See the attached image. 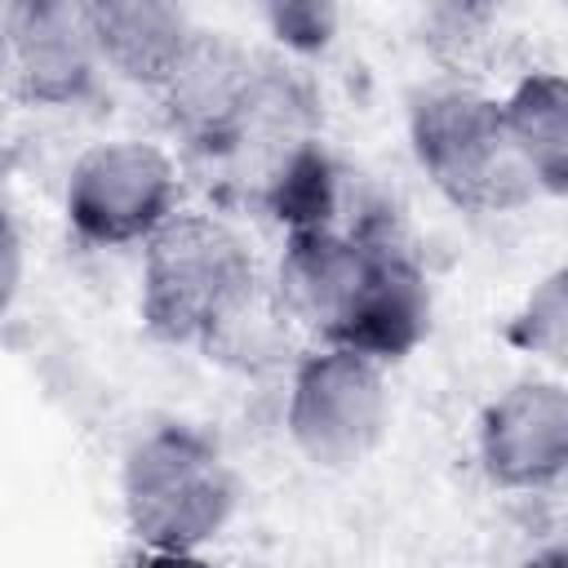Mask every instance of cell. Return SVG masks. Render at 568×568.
<instances>
[{
	"label": "cell",
	"mask_w": 568,
	"mask_h": 568,
	"mask_svg": "<svg viewBox=\"0 0 568 568\" xmlns=\"http://www.w3.org/2000/svg\"><path fill=\"white\" fill-rule=\"evenodd\" d=\"M138 568H213L200 550H146Z\"/></svg>",
	"instance_id": "obj_16"
},
{
	"label": "cell",
	"mask_w": 568,
	"mask_h": 568,
	"mask_svg": "<svg viewBox=\"0 0 568 568\" xmlns=\"http://www.w3.org/2000/svg\"><path fill=\"white\" fill-rule=\"evenodd\" d=\"M18 284H22V240H18V226L9 222V213L0 209V315L13 306Z\"/></svg>",
	"instance_id": "obj_15"
},
{
	"label": "cell",
	"mask_w": 568,
	"mask_h": 568,
	"mask_svg": "<svg viewBox=\"0 0 568 568\" xmlns=\"http://www.w3.org/2000/svg\"><path fill=\"white\" fill-rule=\"evenodd\" d=\"M524 568H564V550L559 546H550V550H541V555H532Z\"/></svg>",
	"instance_id": "obj_17"
},
{
	"label": "cell",
	"mask_w": 568,
	"mask_h": 568,
	"mask_svg": "<svg viewBox=\"0 0 568 568\" xmlns=\"http://www.w3.org/2000/svg\"><path fill=\"white\" fill-rule=\"evenodd\" d=\"M262 204L271 209V217L280 226H288V235L333 226V217H337V164H333V155L315 138L284 151L262 178Z\"/></svg>",
	"instance_id": "obj_12"
},
{
	"label": "cell",
	"mask_w": 568,
	"mask_h": 568,
	"mask_svg": "<svg viewBox=\"0 0 568 568\" xmlns=\"http://www.w3.org/2000/svg\"><path fill=\"white\" fill-rule=\"evenodd\" d=\"M266 22L280 44H288L297 53H315L333 40L337 9L320 4V0H280V4H266Z\"/></svg>",
	"instance_id": "obj_14"
},
{
	"label": "cell",
	"mask_w": 568,
	"mask_h": 568,
	"mask_svg": "<svg viewBox=\"0 0 568 568\" xmlns=\"http://www.w3.org/2000/svg\"><path fill=\"white\" fill-rule=\"evenodd\" d=\"M262 288L248 244L213 213H173L142 244V324L173 346H200Z\"/></svg>",
	"instance_id": "obj_2"
},
{
	"label": "cell",
	"mask_w": 568,
	"mask_h": 568,
	"mask_svg": "<svg viewBox=\"0 0 568 568\" xmlns=\"http://www.w3.org/2000/svg\"><path fill=\"white\" fill-rule=\"evenodd\" d=\"M506 342L550 364H564V351H568V271L564 266L550 271L528 293V302L506 324Z\"/></svg>",
	"instance_id": "obj_13"
},
{
	"label": "cell",
	"mask_w": 568,
	"mask_h": 568,
	"mask_svg": "<svg viewBox=\"0 0 568 568\" xmlns=\"http://www.w3.org/2000/svg\"><path fill=\"white\" fill-rule=\"evenodd\" d=\"M408 142L435 191L470 213H510L537 195L524 169L501 102L475 89H426L408 106Z\"/></svg>",
	"instance_id": "obj_4"
},
{
	"label": "cell",
	"mask_w": 568,
	"mask_h": 568,
	"mask_svg": "<svg viewBox=\"0 0 568 568\" xmlns=\"http://www.w3.org/2000/svg\"><path fill=\"white\" fill-rule=\"evenodd\" d=\"M62 204L84 244H146L178 213V169L151 142H102L75 160Z\"/></svg>",
	"instance_id": "obj_6"
},
{
	"label": "cell",
	"mask_w": 568,
	"mask_h": 568,
	"mask_svg": "<svg viewBox=\"0 0 568 568\" xmlns=\"http://www.w3.org/2000/svg\"><path fill=\"white\" fill-rule=\"evenodd\" d=\"M0 67L13 89L40 106H75L98 89V40L89 4L36 0L0 13Z\"/></svg>",
	"instance_id": "obj_7"
},
{
	"label": "cell",
	"mask_w": 568,
	"mask_h": 568,
	"mask_svg": "<svg viewBox=\"0 0 568 568\" xmlns=\"http://www.w3.org/2000/svg\"><path fill=\"white\" fill-rule=\"evenodd\" d=\"M257 75L262 67L244 49H235L222 36L195 31L186 58L160 89L169 120L186 138V146L213 160H231L257 93Z\"/></svg>",
	"instance_id": "obj_8"
},
{
	"label": "cell",
	"mask_w": 568,
	"mask_h": 568,
	"mask_svg": "<svg viewBox=\"0 0 568 568\" xmlns=\"http://www.w3.org/2000/svg\"><path fill=\"white\" fill-rule=\"evenodd\" d=\"M386 408L382 364L342 346H320L293 364L284 426L306 462L351 470L377 448Z\"/></svg>",
	"instance_id": "obj_5"
},
{
	"label": "cell",
	"mask_w": 568,
	"mask_h": 568,
	"mask_svg": "<svg viewBox=\"0 0 568 568\" xmlns=\"http://www.w3.org/2000/svg\"><path fill=\"white\" fill-rule=\"evenodd\" d=\"M479 462L501 488H550L568 466V395L559 382H515L479 417Z\"/></svg>",
	"instance_id": "obj_9"
},
{
	"label": "cell",
	"mask_w": 568,
	"mask_h": 568,
	"mask_svg": "<svg viewBox=\"0 0 568 568\" xmlns=\"http://www.w3.org/2000/svg\"><path fill=\"white\" fill-rule=\"evenodd\" d=\"M275 297L320 346H342L373 364L404 359L430 328L426 275L386 217H364L355 231L337 222L293 231L284 240Z\"/></svg>",
	"instance_id": "obj_1"
},
{
	"label": "cell",
	"mask_w": 568,
	"mask_h": 568,
	"mask_svg": "<svg viewBox=\"0 0 568 568\" xmlns=\"http://www.w3.org/2000/svg\"><path fill=\"white\" fill-rule=\"evenodd\" d=\"M506 133L537 191H568V84L559 71H528L501 102Z\"/></svg>",
	"instance_id": "obj_11"
},
{
	"label": "cell",
	"mask_w": 568,
	"mask_h": 568,
	"mask_svg": "<svg viewBox=\"0 0 568 568\" xmlns=\"http://www.w3.org/2000/svg\"><path fill=\"white\" fill-rule=\"evenodd\" d=\"M129 532L146 550H200L235 510V475L213 435L186 422L146 430L120 475Z\"/></svg>",
	"instance_id": "obj_3"
},
{
	"label": "cell",
	"mask_w": 568,
	"mask_h": 568,
	"mask_svg": "<svg viewBox=\"0 0 568 568\" xmlns=\"http://www.w3.org/2000/svg\"><path fill=\"white\" fill-rule=\"evenodd\" d=\"M89 27L98 40L102 67L120 71L142 89H164L195 40V22L178 4L160 0H102L89 4Z\"/></svg>",
	"instance_id": "obj_10"
}]
</instances>
